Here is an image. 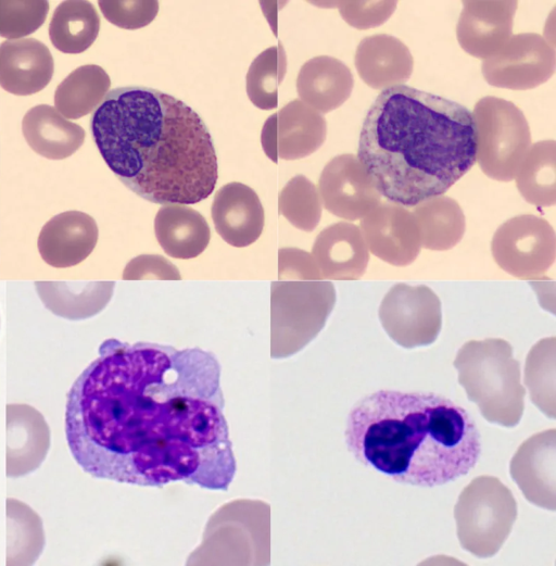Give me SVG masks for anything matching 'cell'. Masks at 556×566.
I'll return each instance as SVG.
<instances>
[{
    "label": "cell",
    "mask_w": 556,
    "mask_h": 566,
    "mask_svg": "<svg viewBox=\"0 0 556 566\" xmlns=\"http://www.w3.org/2000/svg\"><path fill=\"white\" fill-rule=\"evenodd\" d=\"M22 131L29 147L50 160L71 156L81 147L86 135L81 126L48 104H38L24 115Z\"/></svg>",
    "instance_id": "ffe728a7"
},
{
    "label": "cell",
    "mask_w": 556,
    "mask_h": 566,
    "mask_svg": "<svg viewBox=\"0 0 556 566\" xmlns=\"http://www.w3.org/2000/svg\"><path fill=\"white\" fill-rule=\"evenodd\" d=\"M98 236L97 223L90 215L80 211H66L53 216L41 228L38 251L52 267L75 266L93 251Z\"/></svg>",
    "instance_id": "9a60e30c"
},
{
    "label": "cell",
    "mask_w": 556,
    "mask_h": 566,
    "mask_svg": "<svg viewBox=\"0 0 556 566\" xmlns=\"http://www.w3.org/2000/svg\"><path fill=\"white\" fill-rule=\"evenodd\" d=\"M104 17L113 25L125 29H137L150 24L159 12L155 0L98 2Z\"/></svg>",
    "instance_id": "836d02e7"
},
{
    "label": "cell",
    "mask_w": 556,
    "mask_h": 566,
    "mask_svg": "<svg viewBox=\"0 0 556 566\" xmlns=\"http://www.w3.org/2000/svg\"><path fill=\"white\" fill-rule=\"evenodd\" d=\"M362 228L371 250L384 257L414 256L419 247V230L414 217L404 207L384 204L370 212Z\"/></svg>",
    "instance_id": "7402d4cb"
},
{
    "label": "cell",
    "mask_w": 556,
    "mask_h": 566,
    "mask_svg": "<svg viewBox=\"0 0 556 566\" xmlns=\"http://www.w3.org/2000/svg\"><path fill=\"white\" fill-rule=\"evenodd\" d=\"M279 213L294 227L312 231L319 223L321 202L316 187L303 175L291 178L279 193Z\"/></svg>",
    "instance_id": "1f68e13d"
},
{
    "label": "cell",
    "mask_w": 556,
    "mask_h": 566,
    "mask_svg": "<svg viewBox=\"0 0 556 566\" xmlns=\"http://www.w3.org/2000/svg\"><path fill=\"white\" fill-rule=\"evenodd\" d=\"M415 213L428 248L445 249L460 239L465 221L459 205L454 200L435 197L420 204Z\"/></svg>",
    "instance_id": "f1b7e54d"
},
{
    "label": "cell",
    "mask_w": 556,
    "mask_h": 566,
    "mask_svg": "<svg viewBox=\"0 0 556 566\" xmlns=\"http://www.w3.org/2000/svg\"><path fill=\"white\" fill-rule=\"evenodd\" d=\"M471 116L480 167L491 178L513 179L531 144L522 111L508 100L488 96L475 104Z\"/></svg>",
    "instance_id": "52a82bcc"
},
{
    "label": "cell",
    "mask_w": 556,
    "mask_h": 566,
    "mask_svg": "<svg viewBox=\"0 0 556 566\" xmlns=\"http://www.w3.org/2000/svg\"><path fill=\"white\" fill-rule=\"evenodd\" d=\"M513 480L532 504L556 510V430L548 429L527 439L509 464Z\"/></svg>",
    "instance_id": "5bb4252c"
},
{
    "label": "cell",
    "mask_w": 556,
    "mask_h": 566,
    "mask_svg": "<svg viewBox=\"0 0 556 566\" xmlns=\"http://www.w3.org/2000/svg\"><path fill=\"white\" fill-rule=\"evenodd\" d=\"M35 287L50 312L77 320L91 317L105 307L113 295L115 282L36 281Z\"/></svg>",
    "instance_id": "603a6c76"
},
{
    "label": "cell",
    "mask_w": 556,
    "mask_h": 566,
    "mask_svg": "<svg viewBox=\"0 0 556 566\" xmlns=\"http://www.w3.org/2000/svg\"><path fill=\"white\" fill-rule=\"evenodd\" d=\"M48 11L46 0H1L0 36L15 40L34 33L46 21Z\"/></svg>",
    "instance_id": "d6a6232c"
},
{
    "label": "cell",
    "mask_w": 556,
    "mask_h": 566,
    "mask_svg": "<svg viewBox=\"0 0 556 566\" xmlns=\"http://www.w3.org/2000/svg\"><path fill=\"white\" fill-rule=\"evenodd\" d=\"M181 279L178 268L168 260L157 254H141L131 259L123 271L124 280L141 279Z\"/></svg>",
    "instance_id": "d590c367"
},
{
    "label": "cell",
    "mask_w": 556,
    "mask_h": 566,
    "mask_svg": "<svg viewBox=\"0 0 556 566\" xmlns=\"http://www.w3.org/2000/svg\"><path fill=\"white\" fill-rule=\"evenodd\" d=\"M319 192L325 207L346 219L368 214L380 201L369 175L353 154L333 158L324 167Z\"/></svg>",
    "instance_id": "7c38bea8"
},
{
    "label": "cell",
    "mask_w": 556,
    "mask_h": 566,
    "mask_svg": "<svg viewBox=\"0 0 556 566\" xmlns=\"http://www.w3.org/2000/svg\"><path fill=\"white\" fill-rule=\"evenodd\" d=\"M100 17L89 1L67 0L54 10L49 24L52 45L63 53H81L97 39Z\"/></svg>",
    "instance_id": "d4e9b609"
},
{
    "label": "cell",
    "mask_w": 556,
    "mask_h": 566,
    "mask_svg": "<svg viewBox=\"0 0 556 566\" xmlns=\"http://www.w3.org/2000/svg\"><path fill=\"white\" fill-rule=\"evenodd\" d=\"M287 72V55L281 43L261 52L251 63L247 74V93L261 110L278 105V86Z\"/></svg>",
    "instance_id": "f546056e"
},
{
    "label": "cell",
    "mask_w": 556,
    "mask_h": 566,
    "mask_svg": "<svg viewBox=\"0 0 556 566\" xmlns=\"http://www.w3.org/2000/svg\"><path fill=\"white\" fill-rule=\"evenodd\" d=\"M344 437L359 463L418 487L467 475L482 449L471 415L431 392L379 390L362 398L349 413Z\"/></svg>",
    "instance_id": "277c9868"
},
{
    "label": "cell",
    "mask_w": 556,
    "mask_h": 566,
    "mask_svg": "<svg viewBox=\"0 0 556 566\" xmlns=\"http://www.w3.org/2000/svg\"><path fill=\"white\" fill-rule=\"evenodd\" d=\"M525 382L531 401L549 418H555V338L543 339L529 352Z\"/></svg>",
    "instance_id": "4dcf8cb0"
},
{
    "label": "cell",
    "mask_w": 556,
    "mask_h": 566,
    "mask_svg": "<svg viewBox=\"0 0 556 566\" xmlns=\"http://www.w3.org/2000/svg\"><path fill=\"white\" fill-rule=\"evenodd\" d=\"M54 62L48 47L35 38L0 43V86L17 96L42 90L51 80Z\"/></svg>",
    "instance_id": "e0dca14e"
},
{
    "label": "cell",
    "mask_w": 556,
    "mask_h": 566,
    "mask_svg": "<svg viewBox=\"0 0 556 566\" xmlns=\"http://www.w3.org/2000/svg\"><path fill=\"white\" fill-rule=\"evenodd\" d=\"M458 383L490 423L515 427L525 408L520 365L504 339L470 340L457 352Z\"/></svg>",
    "instance_id": "5b68a950"
},
{
    "label": "cell",
    "mask_w": 556,
    "mask_h": 566,
    "mask_svg": "<svg viewBox=\"0 0 556 566\" xmlns=\"http://www.w3.org/2000/svg\"><path fill=\"white\" fill-rule=\"evenodd\" d=\"M320 272L313 256L296 248H281L278 252V279L318 280Z\"/></svg>",
    "instance_id": "8d00e7d4"
},
{
    "label": "cell",
    "mask_w": 556,
    "mask_h": 566,
    "mask_svg": "<svg viewBox=\"0 0 556 566\" xmlns=\"http://www.w3.org/2000/svg\"><path fill=\"white\" fill-rule=\"evenodd\" d=\"M379 319L399 345L407 349L429 345L441 331V302L427 286L396 284L380 304Z\"/></svg>",
    "instance_id": "9c48e42d"
},
{
    "label": "cell",
    "mask_w": 556,
    "mask_h": 566,
    "mask_svg": "<svg viewBox=\"0 0 556 566\" xmlns=\"http://www.w3.org/2000/svg\"><path fill=\"white\" fill-rule=\"evenodd\" d=\"M93 141L132 192L159 204H194L214 190L218 166L211 134L182 101L153 88L111 90L90 118Z\"/></svg>",
    "instance_id": "7a4b0ae2"
},
{
    "label": "cell",
    "mask_w": 556,
    "mask_h": 566,
    "mask_svg": "<svg viewBox=\"0 0 556 566\" xmlns=\"http://www.w3.org/2000/svg\"><path fill=\"white\" fill-rule=\"evenodd\" d=\"M463 4L456 26L458 43L475 58L493 56L511 37L517 2L469 0Z\"/></svg>",
    "instance_id": "4fadbf2b"
},
{
    "label": "cell",
    "mask_w": 556,
    "mask_h": 566,
    "mask_svg": "<svg viewBox=\"0 0 556 566\" xmlns=\"http://www.w3.org/2000/svg\"><path fill=\"white\" fill-rule=\"evenodd\" d=\"M327 136L324 116L299 99L292 100L264 123L261 142L275 163L298 160L314 153Z\"/></svg>",
    "instance_id": "8fae6325"
},
{
    "label": "cell",
    "mask_w": 556,
    "mask_h": 566,
    "mask_svg": "<svg viewBox=\"0 0 556 566\" xmlns=\"http://www.w3.org/2000/svg\"><path fill=\"white\" fill-rule=\"evenodd\" d=\"M273 345L287 344L293 352L324 327L336 303L331 282L278 280L271 282Z\"/></svg>",
    "instance_id": "ba28073f"
},
{
    "label": "cell",
    "mask_w": 556,
    "mask_h": 566,
    "mask_svg": "<svg viewBox=\"0 0 556 566\" xmlns=\"http://www.w3.org/2000/svg\"><path fill=\"white\" fill-rule=\"evenodd\" d=\"M517 510L511 491L500 479L476 477L454 507L460 546L480 558L495 555L511 531Z\"/></svg>",
    "instance_id": "8992f818"
},
{
    "label": "cell",
    "mask_w": 556,
    "mask_h": 566,
    "mask_svg": "<svg viewBox=\"0 0 556 566\" xmlns=\"http://www.w3.org/2000/svg\"><path fill=\"white\" fill-rule=\"evenodd\" d=\"M339 11L352 27L367 29L383 24L394 12L395 1H341Z\"/></svg>",
    "instance_id": "e575fe53"
},
{
    "label": "cell",
    "mask_w": 556,
    "mask_h": 566,
    "mask_svg": "<svg viewBox=\"0 0 556 566\" xmlns=\"http://www.w3.org/2000/svg\"><path fill=\"white\" fill-rule=\"evenodd\" d=\"M554 46L535 33L509 38L493 56L483 60L482 75L491 86L527 90L547 81L555 72Z\"/></svg>",
    "instance_id": "30bf717a"
},
{
    "label": "cell",
    "mask_w": 556,
    "mask_h": 566,
    "mask_svg": "<svg viewBox=\"0 0 556 566\" xmlns=\"http://www.w3.org/2000/svg\"><path fill=\"white\" fill-rule=\"evenodd\" d=\"M212 219L217 234L228 244L244 248L261 236L265 214L256 192L241 183H229L216 193Z\"/></svg>",
    "instance_id": "2e32d148"
},
{
    "label": "cell",
    "mask_w": 556,
    "mask_h": 566,
    "mask_svg": "<svg viewBox=\"0 0 556 566\" xmlns=\"http://www.w3.org/2000/svg\"><path fill=\"white\" fill-rule=\"evenodd\" d=\"M355 66L366 85L387 89L402 85L410 77L414 60L402 40L379 34L361 40L355 52Z\"/></svg>",
    "instance_id": "ac0fdd59"
},
{
    "label": "cell",
    "mask_w": 556,
    "mask_h": 566,
    "mask_svg": "<svg viewBox=\"0 0 556 566\" xmlns=\"http://www.w3.org/2000/svg\"><path fill=\"white\" fill-rule=\"evenodd\" d=\"M555 153L554 140L535 142L519 165L517 185L525 199L538 205L555 202Z\"/></svg>",
    "instance_id": "83f0119b"
},
{
    "label": "cell",
    "mask_w": 556,
    "mask_h": 566,
    "mask_svg": "<svg viewBox=\"0 0 556 566\" xmlns=\"http://www.w3.org/2000/svg\"><path fill=\"white\" fill-rule=\"evenodd\" d=\"M555 235L549 224L533 215L517 216L503 224L494 235L493 250L500 257L552 255ZM516 257V259H518Z\"/></svg>",
    "instance_id": "4316f807"
},
{
    "label": "cell",
    "mask_w": 556,
    "mask_h": 566,
    "mask_svg": "<svg viewBox=\"0 0 556 566\" xmlns=\"http://www.w3.org/2000/svg\"><path fill=\"white\" fill-rule=\"evenodd\" d=\"M110 86L111 79L101 66H79L58 85L54 106L65 118H80L100 105Z\"/></svg>",
    "instance_id": "484cf974"
},
{
    "label": "cell",
    "mask_w": 556,
    "mask_h": 566,
    "mask_svg": "<svg viewBox=\"0 0 556 566\" xmlns=\"http://www.w3.org/2000/svg\"><path fill=\"white\" fill-rule=\"evenodd\" d=\"M353 85L350 68L340 60L328 55L306 61L296 78L301 101L319 113H328L344 103Z\"/></svg>",
    "instance_id": "d6986e66"
},
{
    "label": "cell",
    "mask_w": 556,
    "mask_h": 566,
    "mask_svg": "<svg viewBox=\"0 0 556 566\" xmlns=\"http://www.w3.org/2000/svg\"><path fill=\"white\" fill-rule=\"evenodd\" d=\"M154 232L164 252L180 260L200 255L211 239L206 219L185 204L162 206L154 218Z\"/></svg>",
    "instance_id": "44dd1931"
},
{
    "label": "cell",
    "mask_w": 556,
    "mask_h": 566,
    "mask_svg": "<svg viewBox=\"0 0 556 566\" xmlns=\"http://www.w3.org/2000/svg\"><path fill=\"white\" fill-rule=\"evenodd\" d=\"M357 153L380 196L420 204L446 192L475 164L471 113L409 86L383 89L365 116Z\"/></svg>",
    "instance_id": "3957f363"
},
{
    "label": "cell",
    "mask_w": 556,
    "mask_h": 566,
    "mask_svg": "<svg viewBox=\"0 0 556 566\" xmlns=\"http://www.w3.org/2000/svg\"><path fill=\"white\" fill-rule=\"evenodd\" d=\"M224 410L211 352L111 338L68 391L65 436L94 478L227 491L237 463Z\"/></svg>",
    "instance_id": "6da1fadb"
},
{
    "label": "cell",
    "mask_w": 556,
    "mask_h": 566,
    "mask_svg": "<svg viewBox=\"0 0 556 566\" xmlns=\"http://www.w3.org/2000/svg\"><path fill=\"white\" fill-rule=\"evenodd\" d=\"M312 256L320 274L339 278L352 263H366L368 254L358 227L341 222L328 226L317 236Z\"/></svg>",
    "instance_id": "cb8c5ba5"
}]
</instances>
